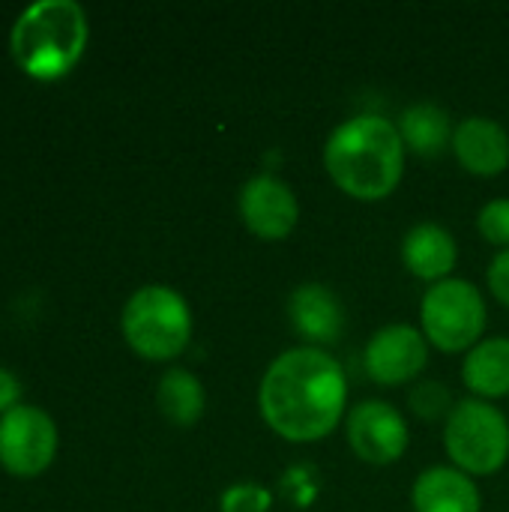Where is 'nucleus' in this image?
<instances>
[{"label":"nucleus","mask_w":509,"mask_h":512,"mask_svg":"<svg viewBox=\"0 0 509 512\" xmlns=\"http://www.w3.org/2000/svg\"><path fill=\"white\" fill-rule=\"evenodd\" d=\"M348 402V381L324 348H291L264 372L258 408L264 423L285 441L309 444L327 438Z\"/></svg>","instance_id":"1"},{"label":"nucleus","mask_w":509,"mask_h":512,"mask_svg":"<svg viewBox=\"0 0 509 512\" xmlns=\"http://www.w3.org/2000/svg\"><path fill=\"white\" fill-rule=\"evenodd\" d=\"M324 165L333 183L360 201L387 198L405 168L399 126L378 114H357L339 123L324 144Z\"/></svg>","instance_id":"2"},{"label":"nucleus","mask_w":509,"mask_h":512,"mask_svg":"<svg viewBox=\"0 0 509 512\" xmlns=\"http://www.w3.org/2000/svg\"><path fill=\"white\" fill-rule=\"evenodd\" d=\"M87 12L75 0H36L9 30V51L18 69L36 81H57L72 72L87 48Z\"/></svg>","instance_id":"3"},{"label":"nucleus","mask_w":509,"mask_h":512,"mask_svg":"<svg viewBox=\"0 0 509 512\" xmlns=\"http://www.w3.org/2000/svg\"><path fill=\"white\" fill-rule=\"evenodd\" d=\"M126 345L144 360H174L192 339V312L180 291L168 285L138 288L120 315Z\"/></svg>","instance_id":"4"},{"label":"nucleus","mask_w":509,"mask_h":512,"mask_svg":"<svg viewBox=\"0 0 509 512\" xmlns=\"http://www.w3.org/2000/svg\"><path fill=\"white\" fill-rule=\"evenodd\" d=\"M444 447L462 474H495L509 459L507 417L486 399H465L447 417Z\"/></svg>","instance_id":"5"},{"label":"nucleus","mask_w":509,"mask_h":512,"mask_svg":"<svg viewBox=\"0 0 509 512\" xmlns=\"http://www.w3.org/2000/svg\"><path fill=\"white\" fill-rule=\"evenodd\" d=\"M423 336L441 351H465L480 342L486 330V303L474 282L444 279L435 282L420 306Z\"/></svg>","instance_id":"6"},{"label":"nucleus","mask_w":509,"mask_h":512,"mask_svg":"<svg viewBox=\"0 0 509 512\" xmlns=\"http://www.w3.org/2000/svg\"><path fill=\"white\" fill-rule=\"evenodd\" d=\"M57 456V426L36 405H18L0 417V468L18 480L39 477Z\"/></svg>","instance_id":"7"},{"label":"nucleus","mask_w":509,"mask_h":512,"mask_svg":"<svg viewBox=\"0 0 509 512\" xmlns=\"http://www.w3.org/2000/svg\"><path fill=\"white\" fill-rule=\"evenodd\" d=\"M348 441L363 462L390 465L405 456L411 435L405 417L393 405L369 399L348 414Z\"/></svg>","instance_id":"8"},{"label":"nucleus","mask_w":509,"mask_h":512,"mask_svg":"<svg viewBox=\"0 0 509 512\" xmlns=\"http://www.w3.org/2000/svg\"><path fill=\"white\" fill-rule=\"evenodd\" d=\"M429 360V345L423 333L411 324H390L381 327L363 351V363L372 381L384 387L405 384L423 372Z\"/></svg>","instance_id":"9"},{"label":"nucleus","mask_w":509,"mask_h":512,"mask_svg":"<svg viewBox=\"0 0 509 512\" xmlns=\"http://www.w3.org/2000/svg\"><path fill=\"white\" fill-rule=\"evenodd\" d=\"M240 216L255 237L282 240L294 231L300 204L285 180L273 174H255L240 189Z\"/></svg>","instance_id":"10"},{"label":"nucleus","mask_w":509,"mask_h":512,"mask_svg":"<svg viewBox=\"0 0 509 512\" xmlns=\"http://www.w3.org/2000/svg\"><path fill=\"white\" fill-rule=\"evenodd\" d=\"M288 318L294 330L306 342H312V348L339 342L345 330V312H342L339 297L327 285H318V282H306L294 288L288 300Z\"/></svg>","instance_id":"11"},{"label":"nucleus","mask_w":509,"mask_h":512,"mask_svg":"<svg viewBox=\"0 0 509 512\" xmlns=\"http://www.w3.org/2000/svg\"><path fill=\"white\" fill-rule=\"evenodd\" d=\"M456 159L477 177H495L509 165V132L492 117H465L453 135Z\"/></svg>","instance_id":"12"},{"label":"nucleus","mask_w":509,"mask_h":512,"mask_svg":"<svg viewBox=\"0 0 509 512\" xmlns=\"http://www.w3.org/2000/svg\"><path fill=\"white\" fill-rule=\"evenodd\" d=\"M411 504L417 512H480V489L459 468H429L417 477L411 489Z\"/></svg>","instance_id":"13"},{"label":"nucleus","mask_w":509,"mask_h":512,"mask_svg":"<svg viewBox=\"0 0 509 512\" xmlns=\"http://www.w3.org/2000/svg\"><path fill=\"white\" fill-rule=\"evenodd\" d=\"M459 249L453 234L444 225L435 222H420L405 234L402 243V261L405 267L426 282H444L447 273L456 267Z\"/></svg>","instance_id":"14"},{"label":"nucleus","mask_w":509,"mask_h":512,"mask_svg":"<svg viewBox=\"0 0 509 512\" xmlns=\"http://www.w3.org/2000/svg\"><path fill=\"white\" fill-rule=\"evenodd\" d=\"M462 381L477 399H498L509 393V339L495 336L471 348L462 363Z\"/></svg>","instance_id":"15"},{"label":"nucleus","mask_w":509,"mask_h":512,"mask_svg":"<svg viewBox=\"0 0 509 512\" xmlns=\"http://www.w3.org/2000/svg\"><path fill=\"white\" fill-rule=\"evenodd\" d=\"M399 135L405 141V147H411L420 156H438L444 153L447 144H453V123L450 114L435 105V102H417L411 108L402 111L399 120Z\"/></svg>","instance_id":"16"},{"label":"nucleus","mask_w":509,"mask_h":512,"mask_svg":"<svg viewBox=\"0 0 509 512\" xmlns=\"http://www.w3.org/2000/svg\"><path fill=\"white\" fill-rule=\"evenodd\" d=\"M156 405L162 411V417L174 426H195L201 417H204V405H207V396H204V387L201 381L186 372V369H168L159 381V390H156Z\"/></svg>","instance_id":"17"},{"label":"nucleus","mask_w":509,"mask_h":512,"mask_svg":"<svg viewBox=\"0 0 509 512\" xmlns=\"http://www.w3.org/2000/svg\"><path fill=\"white\" fill-rule=\"evenodd\" d=\"M270 504H273V495L261 483H234L219 498L222 512H267Z\"/></svg>","instance_id":"18"},{"label":"nucleus","mask_w":509,"mask_h":512,"mask_svg":"<svg viewBox=\"0 0 509 512\" xmlns=\"http://www.w3.org/2000/svg\"><path fill=\"white\" fill-rule=\"evenodd\" d=\"M411 408H414V414H420V417H426V420H438L441 414H447L450 417V390L441 384V381H426V384H417L414 390H411Z\"/></svg>","instance_id":"19"},{"label":"nucleus","mask_w":509,"mask_h":512,"mask_svg":"<svg viewBox=\"0 0 509 512\" xmlns=\"http://www.w3.org/2000/svg\"><path fill=\"white\" fill-rule=\"evenodd\" d=\"M477 228L480 234L495 243V246H507L509 249V198H495L489 201L480 216H477Z\"/></svg>","instance_id":"20"},{"label":"nucleus","mask_w":509,"mask_h":512,"mask_svg":"<svg viewBox=\"0 0 509 512\" xmlns=\"http://www.w3.org/2000/svg\"><path fill=\"white\" fill-rule=\"evenodd\" d=\"M489 288L509 309V249L498 252L495 261L489 264Z\"/></svg>","instance_id":"21"},{"label":"nucleus","mask_w":509,"mask_h":512,"mask_svg":"<svg viewBox=\"0 0 509 512\" xmlns=\"http://www.w3.org/2000/svg\"><path fill=\"white\" fill-rule=\"evenodd\" d=\"M18 405H21V384L9 369L0 366V417L9 414Z\"/></svg>","instance_id":"22"}]
</instances>
